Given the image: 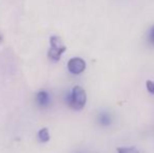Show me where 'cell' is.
Here are the masks:
<instances>
[{"instance_id":"cell-5","label":"cell","mask_w":154,"mask_h":153,"mask_svg":"<svg viewBox=\"0 0 154 153\" xmlns=\"http://www.w3.org/2000/svg\"><path fill=\"white\" fill-rule=\"evenodd\" d=\"M38 139L41 142V143H46L51 139V136H49V132L47 128H42L39 130L38 132Z\"/></svg>"},{"instance_id":"cell-6","label":"cell","mask_w":154,"mask_h":153,"mask_svg":"<svg viewBox=\"0 0 154 153\" xmlns=\"http://www.w3.org/2000/svg\"><path fill=\"white\" fill-rule=\"evenodd\" d=\"M116 150L118 153H140L135 147H120Z\"/></svg>"},{"instance_id":"cell-4","label":"cell","mask_w":154,"mask_h":153,"mask_svg":"<svg viewBox=\"0 0 154 153\" xmlns=\"http://www.w3.org/2000/svg\"><path fill=\"white\" fill-rule=\"evenodd\" d=\"M36 102L40 107H47L51 103V96L45 90H41L36 94Z\"/></svg>"},{"instance_id":"cell-1","label":"cell","mask_w":154,"mask_h":153,"mask_svg":"<svg viewBox=\"0 0 154 153\" xmlns=\"http://www.w3.org/2000/svg\"><path fill=\"white\" fill-rule=\"evenodd\" d=\"M86 92L81 86H75L67 98V103L73 110H81L86 104Z\"/></svg>"},{"instance_id":"cell-3","label":"cell","mask_w":154,"mask_h":153,"mask_svg":"<svg viewBox=\"0 0 154 153\" xmlns=\"http://www.w3.org/2000/svg\"><path fill=\"white\" fill-rule=\"evenodd\" d=\"M67 68H68L69 72L72 75H80L85 70L86 68V62L84 61L82 58L75 57L71 58L68 61L67 64Z\"/></svg>"},{"instance_id":"cell-2","label":"cell","mask_w":154,"mask_h":153,"mask_svg":"<svg viewBox=\"0 0 154 153\" xmlns=\"http://www.w3.org/2000/svg\"><path fill=\"white\" fill-rule=\"evenodd\" d=\"M49 43L51 47L48 49V59L51 61L58 62L66 50V46L64 45L61 38L58 36H51L49 39Z\"/></svg>"},{"instance_id":"cell-8","label":"cell","mask_w":154,"mask_h":153,"mask_svg":"<svg viewBox=\"0 0 154 153\" xmlns=\"http://www.w3.org/2000/svg\"><path fill=\"white\" fill-rule=\"evenodd\" d=\"M146 86H147V90H148L151 94H154V82L148 80V81L146 82Z\"/></svg>"},{"instance_id":"cell-9","label":"cell","mask_w":154,"mask_h":153,"mask_svg":"<svg viewBox=\"0 0 154 153\" xmlns=\"http://www.w3.org/2000/svg\"><path fill=\"white\" fill-rule=\"evenodd\" d=\"M150 40H151V42L154 43V27L150 32Z\"/></svg>"},{"instance_id":"cell-7","label":"cell","mask_w":154,"mask_h":153,"mask_svg":"<svg viewBox=\"0 0 154 153\" xmlns=\"http://www.w3.org/2000/svg\"><path fill=\"white\" fill-rule=\"evenodd\" d=\"M100 123L102 125H108L110 123V118L107 113H102L100 116Z\"/></svg>"}]
</instances>
